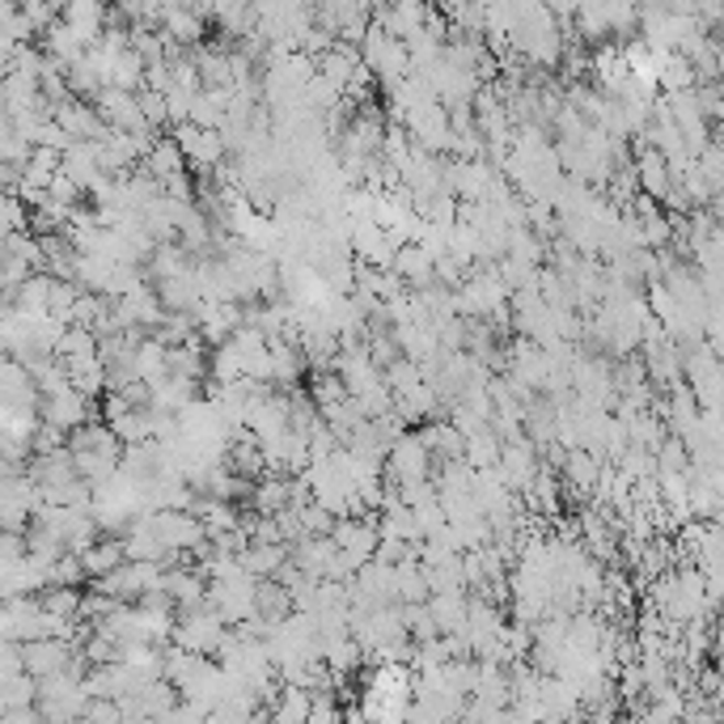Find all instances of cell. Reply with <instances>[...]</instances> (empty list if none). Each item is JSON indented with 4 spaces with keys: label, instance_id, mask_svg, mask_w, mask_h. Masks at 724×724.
Segmentation results:
<instances>
[{
    "label": "cell",
    "instance_id": "13",
    "mask_svg": "<svg viewBox=\"0 0 724 724\" xmlns=\"http://www.w3.org/2000/svg\"><path fill=\"white\" fill-rule=\"evenodd\" d=\"M111 433L119 436V445L153 441V415H148V406H127L119 420H111Z\"/></svg>",
    "mask_w": 724,
    "mask_h": 724
},
{
    "label": "cell",
    "instance_id": "15",
    "mask_svg": "<svg viewBox=\"0 0 724 724\" xmlns=\"http://www.w3.org/2000/svg\"><path fill=\"white\" fill-rule=\"evenodd\" d=\"M136 102H141V115H145V123L153 127V132H166V123H170V115H166V93L161 89H136Z\"/></svg>",
    "mask_w": 724,
    "mask_h": 724
},
{
    "label": "cell",
    "instance_id": "2",
    "mask_svg": "<svg viewBox=\"0 0 724 724\" xmlns=\"http://www.w3.org/2000/svg\"><path fill=\"white\" fill-rule=\"evenodd\" d=\"M98 415V403L86 399L77 386H64V390H52V394H38V420L56 424L64 433H73L77 424H86Z\"/></svg>",
    "mask_w": 724,
    "mask_h": 724
},
{
    "label": "cell",
    "instance_id": "4",
    "mask_svg": "<svg viewBox=\"0 0 724 724\" xmlns=\"http://www.w3.org/2000/svg\"><path fill=\"white\" fill-rule=\"evenodd\" d=\"M89 102H93L98 115L107 119V127H119V132H141V127H148L145 115H141V102H136V89L102 86Z\"/></svg>",
    "mask_w": 724,
    "mask_h": 724
},
{
    "label": "cell",
    "instance_id": "7",
    "mask_svg": "<svg viewBox=\"0 0 724 724\" xmlns=\"http://www.w3.org/2000/svg\"><path fill=\"white\" fill-rule=\"evenodd\" d=\"M107 9H111L107 0H64L56 9V18L89 47V43H98V34L107 26Z\"/></svg>",
    "mask_w": 724,
    "mask_h": 724
},
{
    "label": "cell",
    "instance_id": "14",
    "mask_svg": "<svg viewBox=\"0 0 724 724\" xmlns=\"http://www.w3.org/2000/svg\"><path fill=\"white\" fill-rule=\"evenodd\" d=\"M68 454H73V470H77L86 483H102V479H111L119 470L115 454H89V449H68Z\"/></svg>",
    "mask_w": 724,
    "mask_h": 724
},
{
    "label": "cell",
    "instance_id": "1",
    "mask_svg": "<svg viewBox=\"0 0 724 724\" xmlns=\"http://www.w3.org/2000/svg\"><path fill=\"white\" fill-rule=\"evenodd\" d=\"M225 619L216 614V610L208 606H191V610H178L175 614V632H170V639L175 644H182L187 653H200V657H212L216 653V644H221V636H225Z\"/></svg>",
    "mask_w": 724,
    "mask_h": 724
},
{
    "label": "cell",
    "instance_id": "5",
    "mask_svg": "<svg viewBox=\"0 0 724 724\" xmlns=\"http://www.w3.org/2000/svg\"><path fill=\"white\" fill-rule=\"evenodd\" d=\"M538 470V445L530 436H517V441H504L500 445V458H495V475L504 479L509 492H522L525 483L534 479Z\"/></svg>",
    "mask_w": 724,
    "mask_h": 724
},
{
    "label": "cell",
    "instance_id": "3",
    "mask_svg": "<svg viewBox=\"0 0 724 724\" xmlns=\"http://www.w3.org/2000/svg\"><path fill=\"white\" fill-rule=\"evenodd\" d=\"M18 653H22V669L38 682V678H52V673H59V669H68L73 653H77V644L56 639V636H30L18 644Z\"/></svg>",
    "mask_w": 724,
    "mask_h": 724
},
{
    "label": "cell",
    "instance_id": "6",
    "mask_svg": "<svg viewBox=\"0 0 724 724\" xmlns=\"http://www.w3.org/2000/svg\"><path fill=\"white\" fill-rule=\"evenodd\" d=\"M52 119L73 141H102L107 136V119L98 115L93 102H86V98H64L59 107H52Z\"/></svg>",
    "mask_w": 724,
    "mask_h": 724
},
{
    "label": "cell",
    "instance_id": "18",
    "mask_svg": "<svg viewBox=\"0 0 724 724\" xmlns=\"http://www.w3.org/2000/svg\"><path fill=\"white\" fill-rule=\"evenodd\" d=\"M47 196H52L56 203H81L86 200V191H81V187H77L68 175H59V170L47 178Z\"/></svg>",
    "mask_w": 724,
    "mask_h": 724
},
{
    "label": "cell",
    "instance_id": "8",
    "mask_svg": "<svg viewBox=\"0 0 724 724\" xmlns=\"http://www.w3.org/2000/svg\"><path fill=\"white\" fill-rule=\"evenodd\" d=\"M77 559H81V572H86V580L107 577L115 564H123V538H119V534L93 538V543H86V547L77 550Z\"/></svg>",
    "mask_w": 724,
    "mask_h": 724
},
{
    "label": "cell",
    "instance_id": "11",
    "mask_svg": "<svg viewBox=\"0 0 724 724\" xmlns=\"http://www.w3.org/2000/svg\"><path fill=\"white\" fill-rule=\"evenodd\" d=\"M107 86L141 89V86H145V59L136 56L132 47L115 52V56H111V64H107Z\"/></svg>",
    "mask_w": 724,
    "mask_h": 724
},
{
    "label": "cell",
    "instance_id": "19",
    "mask_svg": "<svg viewBox=\"0 0 724 724\" xmlns=\"http://www.w3.org/2000/svg\"><path fill=\"white\" fill-rule=\"evenodd\" d=\"M9 255V233H0V259Z\"/></svg>",
    "mask_w": 724,
    "mask_h": 724
},
{
    "label": "cell",
    "instance_id": "9",
    "mask_svg": "<svg viewBox=\"0 0 724 724\" xmlns=\"http://www.w3.org/2000/svg\"><path fill=\"white\" fill-rule=\"evenodd\" d=\"M136 166L153 178H166V175H175V170H187V157H182V148L175 145L170 132H157V141L148 145V153L136 161Z\"/></svg>",
    "mask_w": 724,
    "mask_h": 724
},
{
    "label": "cell",
    "instance_id": "16",
    "mask_svg": "<svg viewBox=\"0 0 724 724\" xmlns=\"http://www.w3.org/2000/svg\"><path fill=\"white\" fill-rule=\"evenodd\" d=\"M297 522H301V534H331L335 513H331V509H322L319 500H305V504L297 509Z\"/></svg>",
    "mask_w": 724,
    "mask_h": 724
},
{
    "label": "cell",
    "instance_id": "10",
    "mask_svg": "<svg viewBox=\"0 0 724 724\" xmlns=\"http://www.w3.org/2000/svg\"><path fill=\"white\" fill-rule=\"evenodd\" d=\"M237 559L250 577H271L289 559V543H246V550H237Z\"/></svg>",
    "mask_w": 724,
    "mask_h": 724
},
{
    "label": "cell",
    "instance_id": "12",
    "mask_svg": "<svg viewBox=\"0 0 724 724\" xmlns=\"http://www.w3.org/2000/svg\"><path fill=\"white\" fill-rule=\"evenodd\" d=\"M255 610H259L263 619H285V614L292 610L289 589H285L276 577H259L255 580Z\"/></svg>",
    "mask_w": 724,
    "mask_h": 724
},
{
    "label": "cell",
    "instance_id": "17",
    "mask_svg": "<svg viewBox=\"0 0 724 724\" xmlns=\"http://www.w3.org/2000/svg\"><path fill=\"white\" fill-rule=\"evenodd\" d=\"M26 230V203L18 200L13 191H0V233Z\"/></svg>",
    "mask_w": 724,
    "mask_h": 724
}]
</instances>
